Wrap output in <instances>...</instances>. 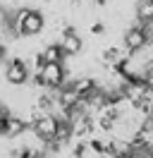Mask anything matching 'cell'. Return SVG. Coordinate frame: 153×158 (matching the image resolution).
Listing matches in <instances>:
<instances>
[{
	"label": "cell",
	"mask_w": 153,
	"mask_h": 158,
	"mask_svg": "<svg viewBox=\"0 0 153 158\" xmlns=\"http://www.w3.org/2000/svg\"><path fill=\"white\" fill-rule=\"evenodd\" d=\"M43 27H46L43 15L38 10H29V7H22V10L12 17V24H10L12 34H17V36H34V34H38Z\"/></svg>",
	"instance_id": "cell-1"
},
{
	"label": "cell",
	"mask_w": 153,
	"mask_h": 158,
	"mask_svg": "<svg viewBox=\"0 0 153 158\" xmlns=\"http://www.w3.org/2000/svg\"><path fill=\"white\" fill-rule=\"evenodd\" d=\"M148 41H151V36H148V24H141V22H139L136 27L127 29V34H124V50H127V53L143 50L148 46Z\"/></svg>",
	"instance_id": "cell-2"
},
{
	"label": "cell",
	"mask_w": 153,
	"mask_h": 158,
	"mask_svg": "<svg viewBox=\"0 0 153 158\" xmlns=\"http://www.w3.org/2000/svg\"><path fill=\"white\" fill-rule=\"evenodd\" d=\"M31 127H34V132H36V137L41 139L43 144H48V141H53L55 134H57V115L46 113V115H41Z\"/></svg>",
	"instance_id": "cell-3"
},
{
	"label": "cell",
	"mask_w": 153,
	"mask_h": 158,
	"mask_svg": "<svg viewBox=\"0 0 153 158\" xmlns=\"http://www.w3.org/2000/svg\"><path fill=\"white\" fill-rule=\"evenodd\" d=\"M5 79H7V84H12V86L27 84L29 81V65L22 58H12L7 62V69H5Z\"/></svg>",
	"instance_id": "cell-4"
},
{
	"label": "cell",
	"mask_w": 153,
	"mask_h": 158,
	"mask_svg": "<svg viewBox=\"0 0 153 158\" xmlns=\"http://www.w3.org/2000/svg\"><path fill=\"white\" fill-rule=\"evenodd\" d=\"M69 84H72V89L76 91V96L81 101H86L93 91H98V79H93V77H79L74 81H69Z\"/></svg>",
	"instance_id": "cell-5"
},
{
	"label": "cell",
	"mask_w": 153,
	"mask_h": 158,
	"mask_svg": "<svg viewBox=\"0 0 153 158\" xmlns=\"http://www.w3.org/2000/svg\"><path fill=\"white\" fill-rule=\"evenodd\" d=\"M60 46L65 48V53H67V55H76V53H81V48H84L81 39L76 36V31L62 34V41H60Z\"/></svg>",
	"instance_id": "cell-6"
},
{
	"label": "cell",
	"mask_w": 153,
	"mask_h": 158,
	"mask_svg": "<svg viewBox=\"0 0 153 158\" xmlns=\"http://www.w3.org/2000/svg\"><path fill=\"white\" fill-rule=\"evenodd\" d=\"M72 137H74V125H72L69 120H65V118H60V115H57V134H55V141L67 144Z\"/></svg>",
	"instance_id": "cell-7"
},
{
	"label": "cell",
	"mask_w": 153,
	"mask_h": 158,
	"mask_svg": "<svg viewBox=\"0 0 153 158\" xmlns=\"http://www.w3.org/2000/svg\"><path fill=\"white\" fill-rule=\"evenodd\" d=\"M27 127H29V120L17 118V115H10V122H7V132H5V137L14 139V137H19V134H24V132H27Z\"/></svg>",
	"instance_id": "cell-8"
},
{
	"label": "cell",
	"mask_w": 153,
	"mask_h": 158,
	"mask_svg": "<svg viewBox=\"0 0 153 158\" xmlns=\"http://www.w3.org/2000/svg\"><path fill=\"white\" fill-rule=\"evenodd\" d=\"M136 19L141 24H153V0H139L136 2Z\"/></svg>",
	"instance_id": "cell-9"
},
{
	"label": "cell",
	"mask_w": 153,
	"mask_h": 158,
	"mask_svg": "<svg viewBox=\"0 0 153 158\" xmlns=\"http://www.w3.org/2000/svg\"><path fill=\"white\" fill-rule=\"evenodd\" d=\"M43 58H46V62H65L67 53L60 43H48L43 48Z\"/></svg>",
	"instance_id": "cell-10"
},
{
	"label": "cell",
	"mask_w": 153,
	"mask_h": 158,
	"mask_svg": "<svg viewBox=\"0 0 153 158\" xmlns=\"http://www.w3.org/2000/svg\"><path fill=\"white\" fill-rule=\"evenodd\" d=\"M41 113H53V108L57 106V101H55V94L53 91H46V94H41L36 98V103H34Z\"/></svg>",
	"instance_id": "cell-11"
},
{
	"label": "cell",
	"mask_w": 153,
	"mask_h": 158,
	"mask_svg": "<svg viewBox=\"0 0 153 158\" xmlns=\"http://www.w3.org/2000/svg\"><path fill=\"white\" fill-rule=\"evenodd\" d=\"M10 158H46V151H34V148H14Z\"/></svg>",
	"instance_id": "cell-12"
},
{
	"label": "cell",
	"mask_w": 153,
	"mask_h": 158,
	"mask_svg": "<svg viewBox=\"0 0 153 158\" xmlns=\"http://www.w3.org/2000/svg\"><path fill=\"white\" fill-rule=\"evenodd\" d=\"M120 58H124V55H122V50L115 48V46H110V48L103 50V62H117Z\"/></svg>",
	"instance_id": "cell-13"
},
{
	"label": "cell",
	"mask_w": 153,
	"mask_h": 158,
	"mask_svg": "<svg viewBox=\"0 0 153 158\" xmlns=\"http://www.w3.org/2000/svg\"><path fill=\"white\" fill-rule=\"evenodd\" d=\"M7 122H10V110L5 106H0V137L7 132Z\"/></svg>",
	"instance_id": "cell-14"
},
{
	"label": "cell",
	"mask_w": 153,
	"mask_h": 158,
	"mask_svg": "<svg viewBox=\"0 0 153 158\" xmlns=\"http://www.w3.org/2000/svg\"><path fill=\"white\" fill-rule=\"evenodd\" d=\"M143 81H146V84H148V91H151L153 94V60L151 62H148V65H146V69H143Z\"/></svg>",
	"instance_id": "cell-15"
},
{
	"label": "cell",
	"mask_w": 153,
	"mask_h": 158,
	"mask_svg": "<svg viewBox=\"0 0 153 158\" xmlns=\"http://www.w3.org/2000/svg\"><path fill=\"white\" fill-rule=\"evenodd\" d=\"M103 31H105V24H103V22H93V24H91V34H93V36L103 34Z\"/></svg>",
	"instance_id": "cell-16"
},
{
	"label": "cell",
	"mask_w": 153,
	"mask_h": 158,
	"mask_svg": "<svg viewBox=\"0 0 153 158\" xmlns=\"http://www.w3.org/2000/svg\"><path fill=\"white\" fill-rule=\"evenodd\" d=\"M5 60V46H2V41H0V62Z\"/></svg>",
	"instance_id": "cell-17"
},
{
	"label": "cell",
	"mask_w": 153,
	"mask_h": 158,
	"mask_svg": "<svg viewBox=\"0 0 153 158\" xmlns=\"http://www.w3.org/2000/svg\"><path fill=\"white\" fill-rule=\"evenodd\" d=\"M146 153V158H153V146H148V151H143Z\"/></svg>",
	"instance_id": "cell-18"
},
{
	"label": "cell",
	"mask_w": 153,
	"mask_h": 158,
	"mask_svg": "<svg viewBox=\"0 0 153 158\" xmlns=\"http://www.w3.org/2000/svg\"><path fill=\"white\" fill-rule=\"evenodd\" d=\"M46 2H50V0H46Z\"/></svg>",
	"instance_id": "cell-19"
},
{
	"label": "cell",
	"mask_w": 153,
	"mask_h": 158,
	"mask_svg": "<svg viewBox=\"0 0 153 158\" xmlns=\"http://www.w3.org/2000/svg\"><path fill=\"white\" fill-rule=\"evenodd\" d=\"M0 106H2V103H0Z\"/></svg>",
	"instance_id": "cell-20"
}]
</instances>
